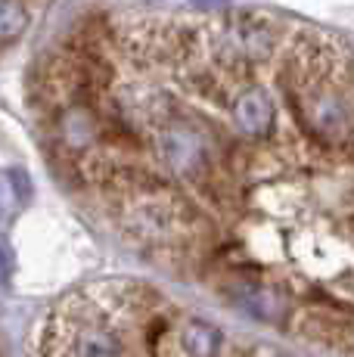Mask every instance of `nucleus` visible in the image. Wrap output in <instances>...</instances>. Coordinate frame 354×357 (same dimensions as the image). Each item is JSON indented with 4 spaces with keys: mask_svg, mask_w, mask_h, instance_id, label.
<instances>
[{
    "mask_svg": "<svg viewBox=\"0 0 354 357\" xmlns=\"http://www.w3.org/2000/svg\"><path fill=\"white\" fill-rule=\"evenodd\" d=\"M155 149H159V159L165 162L174 174H190V171H196L202 165V159H206V143L187 125L165 128L159 134V140H155Z\"/></svg>",
    "mask_w": 354,
    "mask_h": 357,
    "instance_id": "1",
    "label": "nucleus"
},
{
    "mask_svg": "<svg viewBox=\"0 0 354 357\" xmlns=\"http://www.w3.org/2000/svg\"><path fill=\"white\" fill-rule=\"evenodd\" d=\"M305 115L308 125L317 130L326 140H345L351 130V109L339 93L332 91H320L305 102Z\"/></svg>",
    "mask_w": 354,
    "mask_h": 357,
    "instance_id": "2",
    "label": "nucleus"
},
{
    "mask_svg": "<svg viewBox=\"0 0 354 357\" xmlns=\"http://www.w3.org/2000/svg\"><path fill=\"white\" fill-rule=\"evenodd\" d=\"M233 119H236V125H240L243 134L261 137L270 130V125H274V106H270V100L264 97L261 91H249L236 100Z\"/></svg>",
    "mask_w": 354,
    "mask_h": 357,
    "instance_id": "3",
    "label": "nucleus"
},
{
    "mask_svg": "<svg viewBox=\"0 0 354 357\" xmlns=\"http://www.w3.org/2000/svg\"><path fill=\"white\" fill-rule=\"evenodd\" d=\"M233 298H236V305L243 307V314H249L258 324H277L286 314L283 298L274 289H264V286H243Z\"/></svg>",
    "mask_w": 354,
    "mask_h": 357,
    "instance_id": "4",
    "label": "nucleus"
},
{
    "mask_svg": "<svg viewBox=\"0 0 354 357\" xmlns=\"http://www.w3.org/2000/svg\"><path fill=\"white\" fill-rule=\"evenodd\" d=\"M180 345L190 357H217L224 345V335L206 320H187L180 329Z\"/></svg>",
    "mask_w": 354,
    "mask_h": 357,
    "instance_id": "5",
    "label": "nucleus"
},
{
    "mask_svg": "<svg viewBox=\"0 0 354 357\" xmlns=\"http://www.w3.org/2000/svg\"><path fill=\"white\" fill-rule=\"evenodd\" d=\"M75 357H121L118 339L103 326H84L75 335Z\"/></svg>",
    "mask_w": 354,
    "mask_h": 357,
    "instance_id": "6",
    "label": "nucleus"
},
{
    "mask_svg": "<svg viewBox=\"0 0 354 357\" xmlns=\"http://www.w3.org/2000/svg\"><path fill=\"white\" fill-rule=\"evenodd\" d=\"M59 134H63L66 146L84 149L87 143L97 137V125H93V119L84 109H69V112L63 115V121H59Z\"/></svg>",
    "mask_w": 354,
    "mask_h": 357,
    "instance_id": "7",
    "label": "nucleus"
},
{
    "mask_svg": "<svg viewBox=\"0 0 354 357\" xmlns=\"http://www.w3.org/2000/svg\"><path fill=\"white\" fill-rule=\"evenodd\" d=\"M25 29H29V10L22 0H0V34L6 44H13Z\"/></svg>",
    "mask_w": 354,
    "mask_h": 357,
    "instance_id": "8",
    "label": "nucleus"
},
{
    "mask_svg": "<svg viewBox=\"0 0 354 357\" xmlns=\"http://www.w3.org/2000/svg\"><path fill=\"white\" fill-rule=\"evenodd\" d=\"M230 44H236L240 53H246V56H261V53L268 50L270 38L264 31H258L252 22H240V25H233V31H230Z\"/></svg>",
    "mask_w": 354,
    "mask_h": 357,
    "instance_id": "9",
    "label": "nucleus"
},
{
    "mask_svg": "<svg viewBox=\"0 0 354 357\" xmlns=\"http://www.w3.org/2000/svg\"><path fill=\"white\" fill-rule=\"evenodd\" d=\"M6 187H10V193L16 196L19 202L31 199V177L25 174L22 168H6Z\"/></svg>",
    "mask_w": 354,
    "mask_h": 357,
    "instance_id": "10",
    "label": "nucleus"
}]
</instances>
